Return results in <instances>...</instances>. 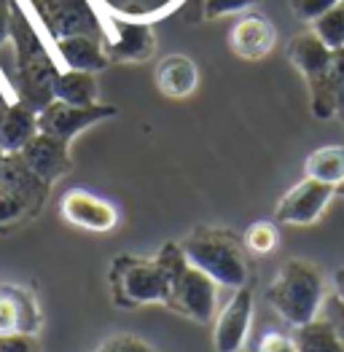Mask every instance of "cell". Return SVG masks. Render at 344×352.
<instances>
[{"label":"cell","mask_w":344,"mask_h":352,"mask_svg":"<svg viewBox=\"0 0 344 352\" xmlns=\"http://www.w3.org/2000/svg\"><path fill=\"white\" fill-rule=\"evenodd\" d=\"M178 245H180L183 256L189 258V264L202 269L218 285L234 288V291L248 285L245 242L234 232L221 229V226H197Z\"/></svg>","instance_id":"cell-1"},{"label":"cell","mask_w":344,"mask_h":352,"mask_svg":"<svg viewBox=\"0 0 344 352\" xmlns=\"http://www.w3.org/2000/svg\"><path fill=\"white\" fill-rule=\"evenodd\" d=\"M156 261L162 264L167 274V301L172 312L197 320V323H210L215 315V301H218V283L207 277L202 269L189 264L178 242H167Z\"/></svg>","instance_id":"cell-2"},{"label":"cell","mask_w":344,"mask_h":352,"mask_svg":"<svg viewBox=\"0 0 344 352\" xmlns=\"http://www.w3.org/2000/svg\"><path fill=\"white\" fill-rule=\"evenodd\" d=\"M325 296V280L320 269L301 258L286 261L266 288V301L272 304V309L293 328L312 323L323 309Z\"/></svg>","instance_id":"cell-3"},{"label":"cell","mask_w":344,"mask_h":352,"mask_svg":"<svg viewBox=\"0 0 344 352\" xmlns=\"http://www.w3.org/2000/svg\"><path fill=\"white\" fill-rule=\"evenodd\" d=\"M331 54H334V49H328L315 32L296 35L288 43L290 65L307 78L310 108H312L315 118L336 116V97H334V87H331Z\"/></svg>","instance_id":"cell-4"},{"label":"cell","mask_w":344,"mask_h":352,"mask_svg":"<svg viewBox=\"0 0 344 352\" xmlns=\"http://www.w3.org/2000/svg\"><path fill=\"white\" fill-rule=\"evenodd\" d=\"M111 288L118 307H143L167 301V274L156 258L118 256L111 264Z\"/></svg>","instance_id":"cell-5"},{"label":"cell","mask_w":344,"mask_h":352,"mask_svg":"<svg viewBox=\"0 0 344 352\" xmlns=\"http://www.w3.org/2000/svg\"><path fill=\"white\" fill-rule=\"evenodd\" d=\"M30 6L54 41L70 38V35L100 38L103 25L89 0H30Z\"/></svg>","instance_id":"cell-6"},{"label":"cell","mask_w":344,"mask_h":352,"mask_svg":"<svg viewBox=\"0 0 344 352\" xmlns=\"http://www.w3.org/2000/svg\"><path fill=\"white\" fill-rule=\"evenodd\" d=\"M116 116L114 105H70L62 100H52L41 113H38V132L52 135L57 140L70 143L78 132L94 126L97 121Z\"/></svg>","instance_id":"cell-7"},{"label":"cell","mask_w":344,"mask_h":352,"mask_svg":"<svg viewBox=\"0 0 344 352\" xmlns=\"http://www.w3.org/2000/svg\"><path fill=\"white\" fill-rule=\"evenodd\" d=\"M334 197H336L334 186L320 183L315 177H304L280 199V205L275 210V221L290 223V226H310L323 215V210Z\"/></svg>","instance_id":"cell-8"},{"label":"cell","mask_w":344,"mask_h":352,"mask_svg":"<svg viewBox=\"0 0 344 352\" xmlns=\"http://www.w3.org/2000/svg\"><path fill=\"white\" fill-rule=\"evenodd\" d=\"M253 320V291L248 285L237 288V294L229 298V304L221 309L215 320V333L213 344L215 352H239Z\"/></svg>","instance_id":"cell-9"},{"label":"cell","mask_w":344,"mask_h":352,"mask_svg":"<svg viewBox=\"0 0 344 352\" xmlns=\"http://www.w3.org/2000/svg\"><path fill=\"white\" fill-rule=\"evenodd\" d=\"M62 218L86 232H111L118 223V212L111 202L89 194L84 188H73L62 197Z\"/></svg>","instance_id":"cell-10"},{"label":"cell","mask_w":344,"mask_h":352,"mask_svg":"<svg viewBox=\"0 0 344 352\" xmlns=\"http://www.w3.org/2000/svg\"><path fill=\"white\" fill-rule=\"evenodd\" d=\"M19 156L43 183H54L57 177H62L70 170L67 143L52 138V135H43V132H38L28 146L19 151Z\"/></svg>","instance_id":"cell-11"},{"label":"cell","mask_w":344,"mask_h":352,"mask_svg":"<svg viewBox=\"0 0 344 352\" xmlns=\"http://www.w3.org/2000/svg\"><path fill=\"white\" fill-rule=\"evenodd\" d=\"M275 25L264 14H245L231 30V49L242 59H264L275 49Z\"/></svg>","instance_id":"cell-12"},{"label":"cell","mask_w":344,"mask_h":352,"mask_svg":"<svg viewBox=\"0 0 344 352\" xmlns=\"http://www.w3.org/2000/svg\"><path fill=\"white\" fill-rule=\"evenodd\" d=\"M153 76H156L159 91L170 100H186L189 94H194V89L200 84L197 65L183 54H167L164 59H159Z\"/></svg>","instance_id":"cell-13"},{"label":"cell","mask_w":344,"mask_h":352,"mask_svg":"<svg viewBox=\"0 0 344 352\" xmlns=\"http://www.w3.org/2000/svg\"><path fill=\"white\" fill-rule=\"evenodd\" d=\"M57 54L65 62V67L70 70H86V73H100L108 67V54L105 46L100 43L97 35H70V38H59Z\"/></svg>","instance_id":"cell-14"},{"label":"cell","mask_w":344,"mask_h":352,"mask_svg":"<svg viewBox=\"0 0 344 352\" xmlns=\"http://www.w3.org/2000/svg\"><path fill=\"white\" fill-rule=\"evenodd\" d=\"M38 135V113L28 105L8 102L0 111V148L6 153H19Z\"/></svg>","instance_id":"cell-15"},{"label":"cell","mask_w":344,"mask_h":352,"mask_svg":"<svg viewBox=\"0 0 344 352\" xmlns=\"http://www.w3.org/2000/svg\"><path fill=\"white\" fill-rule=\"evenodd\" d=\"M156 49V35L148 25H118L116 41L105 43V54L111 62H145Z\"/></svg>","instance_id":"cell-16"},{"label":"cell","mask_w":344,"mask_h":352,"mask_svg":"<svg viewBox=\"0 0 344 352\" xmlns=\"http://www.w3.org/2000/svg\"><path fill=\"white\" fill-rule=\"evenodd\" d=\"M97 78L94 73L86 70H59L57 81H54V100L70 102V105H97Z\"/></svg>","instance_id":"cell-17"},{"label":"cell","mask_w":344,"mask_h":352,"mask_svg":"<svg viewBox=\"0 0 344 352\" xmlns=\"http://www.w3.org/2000/svg\"><path fill=\"white\" fill-rule=\"evenodd\" d=\"M304 173H307V177H315L320 183H328L336 188L344 180V148L323 146L312 151L304 162Z\"/></svg>","instance_id":"cell-18"},{"label":"cell","mask_w":344,"mask_h":352,"mask_svg":"<svg viewBox=\"0 0 344 352\" xmlns=\"http://www.w3.org/2000/svg\"><path fill=\"white\" fill-rule=\"evenodd\" d=\"M296 350L299 352H344L342 339L325 318H315L312 323L296 328Z\"/></svg>","instance_id":"cell-19"},{"label":"cell","mask_w":344,"mask_h":352,"mask_svg":"<svg viewBox=\"0 0 344 352\" xmlns=\"http://www.w3.org/2000/svg\"><path fill=\"white\" fill-rule=\"evenodd\" d=\"M312 32L328 46V49H342L344 46V0L325 11L320 19L312 22Z\"/></svg>","instance_id":"cell-20"},{"label":"cell","mask_w":344,"mask_h":352,"mask_svg":"<svg viewBox=\"0 0 344 352\" xmlns=\"http://www.w3.org/2000/svg\"><path fill=\"white\" fill-rule=\"evenodd\" d=\"M242 242H245V250H250L256 256H269L277 248L280 234H277V226L272 221H256L245 229Z\"/></svg>","instance_id":"cell-21"},{"label":"cell","mask_w":344,"mask_h":352,"mask_svg":"<svg viewBox=\"0 0 344 352\" xmlns=\"http://www.w3.org/2000/svg\"><path fill=\"white\" fill-rule=\"evenodd\" d=\"M6 288H8V294L14 296V301H17L19 331H25V333H38V328H41V312H38V304H35L32 294L25 291V288H19V285H6Z\"/></svg>","instance_id":"cell-22"},{"label":"cell","mask_w":344,"mask_h":352,"mask_svg":"<svg viewBox=\"0 0 344 352\" xmlns=\"http://www.w3.org/2000/svg\"><path fill=\"white\" fill-rule=\"evenodd\" d=\"M258 3L261 0H204V16L221 19V16H231V14H242Z\"/></svg>","instance_id":"cell-23"},{"label":"cell","mask_w":344,"mask_h":352,"mask_svg":"<svg viewBox=\"0 0 344 352\" xmlns=\"http://www.w3.org/2000/svg\"><path fill=\"white\" fill-rule=\"evenodd\" d=\"M339 3L342 0H290V8L301 22H315Z\"/></svg>","instance_id":"cell-24"},{"label":"cell","mask_w":344,"mask_h":352,"mask_svg":"<svg viewBox=\"0 0 344 352\" xmlns=\"http://www.w3.org/2000/svg\"><path fill=\"white\" fill-rule=\"evenodd\" d=\"M94 352H153L145 344L140 336L135 333H116L111 339H105Z\"/></svg>","instance_id":"cell-25"},{"label":"cell","mask_w":344,"mask_h":352,"mask_svg":"<svg viewBox=\"0 0 344 352\" xmlns=\"http://www.w3.org/2000/svg\"><path fill=\"white\" fill-rule=\"evenodd\" d=\"M331 87L336 97V116L344 121V46L331 54Z\"/></svg>","instance_id":"cell-26"},{"label":"cell","mask_w":344,"mask_h":352,"mask_svg":"<svg viewBox=\"0 0 344 352\" xmlns=\"http://www.w3.org/2000/svg\"><path fill=\"white\" fill-rule=\"evenodd\" d=\"M0 352H41V344L35 333L11 331V333H0Z\"/></svg>","instance_id":"cell-27"},{"label":"cell","mask_w":344,"mask_h":352,"mask_svg":"<svg viewBox=\"0 0 344 352\" xmlns=\"http://www.w3.org/2000/svg\"><path fill=\"white\" fill-rule=\"evenodd\" d=\"M19 331V312H17V301L8 294L6 285H0V333H11Z\"/></svg>","instance_id":"cell-28"},{"label":"cell","mask_w":344,"mask_h":352,"mask_svg":"<svg viewBox=\"0 0 344 352\" xmlns=\"http://www.w3.org/2000/svg\"><path fill=\"white\" fill-rule=\"evenodd\" d=\"M323 318L334 325L336 336L342 339V344H344V304L334 294L325 296V301H323Z\"/></svg>","instance_id":"cell-29"},{"label":"cell","mask_w":344,"mask_h":352,"mask_svg":"<svg viewBox=\"0 0 344 352\" xmlns=\"http://www.w3.org/2000/svg\"><path fill=\"white\" fill-rule=\"evenodd\" d=\"M258 352H299L296 350V339L286 333H266L258 342Z\"/></svg>","instance_id":"cell-30"},{"label":"cell","mask_w":344,"mask_h":352,"mask_svg":"<svg viewBox=\"0 0 344 352\" xmlns=\"http://www.w3.org/2000/svg\"><path fill=\"white\" fill-rule=\"evenodd\" d=\"M8 28H11V0H0V46L8 41Z\"/></svg>","instance_id":"cell-31"},{"label":"cell","mask_w":344,"mask_h":352,"mask_svg":"<svg viewBox=\"0 0 344 352\" xmlns=\"http://www.w3.org/2000/svg\"><path fill=\"white\" fill-rule=\"evenodd\" d=\"M334 296L344 304V269L334 272Z\"/></svg>","instance_id":"cell-32"},{"label":"cell","mask_w":344,"mask_h":352,"mask_svg":"<svg viewBox=\"0 0 344 352\" xmlns=\"http://www.w3.org/2000/svg\"><path fill=\"white\" fill-rule=\"evenodd\" d=\"M336 197H344V180L339 183V186H336Z\"/></svg>","instance_id":"cell-33"},{"label":"cell","mask_w":344,"mask_h":352,"mask_svg":"<svg viewBox=\"0 0 344 352\" xmlns=\"http://www.w3.org/2000/svg\"><path fill=\"white\" fill-rule=\"evenodd\" d=\"M6 156H8V153H6L3 148H0V170H3V162H6Z\"/></svg>","instance_id":"cell-34"}]
</instances>
